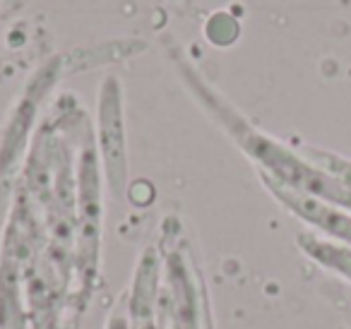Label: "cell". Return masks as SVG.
<instances>
[{
	"instance_id": "1",
	"label": "cell",
	"mask_w": 351,
	"mask_h": 329,
	"mask_svg": "<svg viewBox=\"0 0 351 329\" xmlns=\"http://www.w3.org/2000/svg\"><path fill=\"white\" fill-rule=\"evenodd\" d=\"M267 183H269V188H272V193L277 195L296 217H301L303 221L315 226L320 233L330 236L335 243H341V245L351 247V212L349 209L337 207V204L327 202V199L291 190L272 178H267Z\"/></svg>"
},
{
	"instance_id": "3",
	"label": "cell",
	"mask_w": 351,
	"mask_h": 329,
	"mask_svg": "<svg viewBox=\"0 0 351 329\" xmlns=\"http://www.w3.org/2000/svg\"><path fill=\"white\" fill-rule=\"evenodd\" d=\"M313 164L320 166L322 171H327L330 175H335L346 190H351V161L341 159L337 154H327V151H311Z\"/></svg>"
},
{
	"instance_id": "2",
	"label": "cell",
	"mask_w": 351,
	"mask_h": 329,
	"mask_svg": "<svg viewBox=\"0 0 351 329\" xmlns=\"http://www.w3.org/2000/svg\"><path fill=\"white\" fill-rule=\"evenodd\" d=\"M301 247L306 250L308 257H313L315 262H320L322 267L337 271L339 276L351 281V247L341 245L335 241H322L311 233H303L301 236Z\"/></svg>"
}]
</instances>
